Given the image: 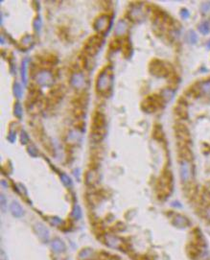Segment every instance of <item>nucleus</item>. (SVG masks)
<instances>
[{
  "instance_id": "obj_42",
  "label": "nucleus",
  "mask_w": 210,
  "mask_h": 260,
  "mask_svg": "<svg viewBox=\"0 0 210 260\" xmlns=\"http://www.w3.org/2000/svg\"><path fill=\"white\" fill-rule=\"evenodd\" d=\"M30 149H33V150H31V151H29L30 152V154L32 155V156H37V148L35 147V146L32 144L30 147L28 148V150H30Z\"/></svg>"
},
{
  "instance_id": "obj_28",
  "label": "nucleus",
  "mask_w": 210,
  "mask_h": 260,
  "mask_svg": "<svg viewBox=\"0 0 210 260\" xmlns=\"http://www.w3.org/2000/svg\"><path fill=\"white\" fill-rule=\"evenodd\" d=\"M67 139H68V142H69V143H71V144H73V143H77V142L79 141V140L81 139V135H80L79 132H75V131H73V132H71V133H69Z\"/></svg>"
},
{
  "instance_id": "obj_37",
  "label": "nucleus",
  "mask_w": 210,
  "mask_h": 260,
  "mask_svg": "<svg viewBox=\"0 0 210 260\" xmlns=\"http://www.w3.org/2000/svg\"><path fill=\"white\" fill-rule=\"evenodd\" d=\"M15 138H17V132L14 131V130H10L9 135H8V139L11 142H14Z\"/></svg>"
},
{
  "instance_id": "obj_19",
  "label": "nucleus",
  "mask_w": 210,
  "mask_h": 260,
  "mask_svg": "<svg viewBox=\"0 0 210 260\" xmlns=\"http://www.w3.org/2000/svg\"><path fill=\"white\" fill-rule=\"evenodd\" d=\"M180 155L182 160L190 161L192 159V153L187 145H180Z\"/></svg>"
},
{
  "instance_id": "obj_15",
  "label": "nucleus",
  "mask_w": 210,
  "mask_h": 260,
  "mask_svg": "<svg viewBox=\"0 0 210 260\" xmlns=\"http://www.w3.org/2000/svg\"><path fill=\"white\" fill-rule=\"evenodd\" d=\"M35 230L37 231V233L39 234V236L41 238L43 241H47L48 240V237H49V232H48L46 226H43L42 224H36L35 225Z\"/></svg>"
},
{
  "instance_id": "obj_13",
  "label": "nucleus",
  "mask_w": 210,
  "mask_h": 260,
  "mask_svg": "<svg viewBox=\"0 0 210 260\" xmlns=\"http://www.w3.org/2000/svg\"><path fill=\"white\" fill-rule=\"evenodd\" d=\"M40 88L37 85H32L29 89V94L27 97V103H29L30 106L35 105L36 103L39 101L40 97Z\"/></svg>"
},
{
  "instance_id": "obj_26",
  "label": "nucleus",
  "mask_w": 210,
  "mask_h": 260,
  "mask_svg": "<svg viewBox=\"0 0 210 260\" xmlns=\"http://www.w3.org/2000/svg\"><path fill=\"white\" fill-rule=\"evenodd\" d=\"M122 44H123V41L119 37H114V39L110 42V49L111 51H117L122 47Z\"/></svg>"
},
{
  "instance_id": "obj_14",
  "label": "nucleus",
  "mask_w": 210,
  "mask_h": 260,
  "mask_svg": "<svg viewBox=\"0 0 210 260\" xmlns=\"http://www.w3.org/2000/svg\"><path fill=\"white\" fill-rule=\"evenodd\" d=\"M39 61L40 63L43 64L44 66H53L54 64H56L58 59L52 53H45L44 55L40 57Z\"/></svg>"
},
{
  "instance_id": "obj_24",
  "label": "nucleus",
  "mask_w": 210,
  "mask_h": 260,
  "mask_svg": "<svg viewBox=\"0 0 210 260\" xmlns=\"http://www.w3.org/2000/svg\"><path fill=\"white\" fill-rule=\"evenodd\" d=\"M197 84L202 94H210V80L203 81V82Z\"/></svg>"
},
{
  "instance_id": "obj_5",
  "label": "nucleus",
  "mask_w": 210,
  "mask_h": 260,
  "mask_svg": "<svg viewBox=\"0 0 210 260\" xmlns=\"http://www.w3.org/2000/svg\"><path fill=\"white\" fill-rule=\"evenodd\" d=\"M163 104H164V100L162 99V97L158 95H153V96H149L143 100L141 104V108L145 112L152 113V112L157 111L158 109H160V108L163 106Z\"/></svg>"
},
{
  "instance_id": "obj_29",
  "label": "nucleus",
  "mask_w": 210,
  "mask_h": 260,
  "mask_svg": "<svg viewBox=\"0 0 210 260\" xmlns=\"http://www.w3.org/2000/svg\"><path fill=\"white\" fill-rule=\"evenodd\" d=\"M164 136V133L162 131V127L160 125H155L154 128V137L155 139H162Z\"/></svg>"
},
{
  "instance_id": "obj_2",
  "label": "nucleus",
  "mask_w": 210,
  "mask_h": 260,
  "mask_svg": "<svg viewBox=\"0 0 210 260\" xmlns=\"http://www.w3.org/2000/svg\"><path fill=\"white\" fill-rule=\"evenodd\" d=\"M113 73L110 67H105L99 72L96 79V90L99 94L107 95L111 90Z\"/></svg>"
},
{
  "instance_id": "obj_11",
  "label": "nucleus",
  "mask_w": 210,
  "mask_h": 260,
  "mask_svg": "<svg viewBox=\"0 0 210 260\" xmlns=\"http://www.w3.org/2000/svg\"><path fill=\"white\" fill-rule=\"evenodd\" d=\"M70 83H71L74 88H76L78 90L83 89L85 85V79H84V74L81 72H75L71 76Z\"/></svg>"
},
{
  "instance_id": "obj_8",
  "label": "nucleus",
  "mask_w": 210,
  "mask_h": 260,
  "mask_svg": "<svg viewBox=\"0 0 210 260\" xmlns=\"http://www.w3.org/2000/svg\"><path fill=\"white\" fill-rule=\"evenodd\" d=\"M64 95V88L62 85H56L49 90L48 93V102L52 105H57Z\"/></svg>"
},
{
  "instance_id": "obj_22",
  "label": "nucleus",
  "mask_w": 210,
  "mask_h": 260,
  "mask_svg": "<svg viewBox=\"0 0 210 260\" xmlns=\"http://www.w3.org/2000/svg\"><path fill=\"white\" fill-rule=\"evenodd\" d=\"M98 180V175L95 170L93 169H90L87 172V176H85V181H87L88 185H92L97 181Z\"/></svg>"
},
{
  "instance_id": "obj_31",
  "label": "nucleus",
  "mask_w": 210,
  "mask_h": 260,
  "mask_svg": "<svg viewBox=\"0 0 210 260\" xmlns=\"http://www.w3.org/2000/svg\"><path fill=\"white\" fill-rule=\"evenodd\" d=\"M13 90H14V96L17 97V98L20 99L21 97H22V88H21V85L18 84V83H15L14 85V88H13Z\"/></svg>"
},
{
  "instance_id": "obj_33",
  "label": "nucleus",
  "mask_w": 210,
  "mask_h": 260,
  "mask_svg": "<svg viewBox=\"0 0 210 260\" xmlns=\"http://www.w3.org/2000/svg\"><path fill=\"white\" fill-rule=\"evenodd\" d=\"M199 29H200L202 34L206 35V34L209 33V31H210V25H209V23L207 22V21H205V22H202V23H201L200 25H199Z\"/></svg>"
},
{
  "instance_id": "obj_38",
  "label": "nucleus",
  "mask_w": 210,
  "mask_h": 260,
  "mask_svg": "<svg viewBox=\"0 0 210 260\" xmlns=\"http://www.w3.org/2000/svg\"><path fill=\"white\" fill-rule=\"evenodd\" d=\"M31 42H32V37L30 36H27V37H23L22 39V44L25 46H30L31 45Z\"/></svg>"
},
{
  "instance_id": "obj_17",
  "label": "nucleus",
  "mask_w": 210,
  "mask_h": 260,
  "mask_svg": "<svg viewBox=\"0 0 210 260\" xmlns=\"http://www.w3.org/2000/svg\"><path fill=\"white\" fill-rule=\"evenodd\" d=\"M189 161L182 160L180 163V175L183 181H187L190 178V167H189Z\"/></svg>"
},
{
  "instance_id": "obj_20",
  "label": "nucleus",
  "mask_w": 210,
  "mask_h": 260,
  "mask_svg": "<svg viewBox=\"0 0 210 260\" xmlns=\"http://www.w3.org/2000/svg\"><path fill=\"white\" fill-rule=\"evenodd\" d=\"M128 27H129V25H128V23L126 22L125 20H123V19L119 20V21H118L117 25H116L115 35H116L117 37H122V36L127 32Z\"/></svg>"
},
{
  "instance_id": "obj_4",
  "label": "nucleus",
  "mask_w": 210,
  "mask_h": 260,
  "mask_svg": "<svg viewBox=\"0 0 210 260\" xmlns=\"http://www.w3.org/2000/svg\"><path fill=\"white\" fill-rule=\"evenodd\" d=\"M103 43H104V37L100 34L89 37L87 40V41L84 42V46L85 55H88V56L96 55L102 48Z\"/></svg>"
},
{
  "instance_id": "obj_9",
  "label": "nucleus",
  "mask_w": 210,
  "mask_h": 260,
  "mask_svg": "<svg viewBox=\"0 0 210 260\" xmlns=\"http://www.w3.org/2000/svg\"><path fill=\"white\" fill-rule=\"evenodd\" d=\"M35 80L40 85H54V76L50 71L47 70H40L35 76Z\"/></svg>"
},
{
  "instance_id": "obj_44",
  "label": "nucleus",
  "mask_w": 210,
  "mask_h": 260,
  "mask_svg": "<svg viewBox=\"0 0 210 260\" xmlns=\"http://www.w3.org/2000/svg\"><path fill=\"white\" fill-rule=\"evenodd\" d=\"M207 216H209V217H210V207L207 209Z\"/></svg>"
},
{
  "instance_id": "obj_30",
  "label": "nucleus",
  "mask_w": 210,
  "mask_h": 260,
  "mask_svg": "<svg viewBox=\"0 0 210 260\" xmlns=\"http://www.w3.org/2000/svg\"><path fill=\"white\" fill-rule=\"evenodd\" d=\"M186 39H187L188 42L191 43V44H195V43L198 41V36L194 31H189L186 35Z\"/></svg>"
},
{
  "instance_id": "obj_39",
  "label": "nucleus",
  "mask_w": 210,
  "mask_h": 260,
  "mask_svg": "<svg viewBox=\"0 0 210 260\" xmlns=\"http://www.w3.org/2000/svg\"><path fill=\"white\" fill-rule=\"evenodd\" d=\"M20 137H21V142H22L23 144H26L27 142L29 141V137H28V134L26 133V132H22L21 133V135H20Z\"/></svg>"
},
{
  "instance_id": "obj_25",
  "label": "nucleus",
  "mask_w": 210,
  "mask_h": 260,
  "mask_svg": "<svg viewBox=\"0 0 210 260\" xmlns=\"http://www.w3.org/2000/svg\"><path fill=\"white\" fill-rule=\"evenodd\" d=\"M28 59H23L22 63H21V68H20V73H21V79H22L23 83H27V67H28Z\"/></svg>"
},
{
  "instance_id": "obj_34",
  "label": "nucleus",
  "mask_w": 210,
  "mask_h": 260,
  "mask_svg": "<svg viewBox=\"0 0 210 260\" xmlns=\"http://www.w3.org/2000/svg\"><path fill=\"white\" fill-rule=\"evenodd\" d=\"M72 216L75 219H80L82 216V209H81L80 205H75L72 210Z\"/></svg>"
},
{
  "instance_id": "obj_40",
  "label": "nucleus",
  "mask_w": 210,
  "mask_h": 260,
  "mask_svg": "<svg viewBox=\"0 0 210 260\" xmlns=\"http://www.w3.org/2000/svg\"><path fill=\"white\" fill-rule=\"evenodd\" d=\"M50 220V223L52 225H55V226H59L62 224V221L59 219L58 217H52V218H49Z\"/></svg>"
},
{
  "instance_id": "obj_43",
  "label": "nucleus",
  "mask_w": 210,
  "mask_h": 260,
  "mask_svg": "<svg viewBox=\"0 0 210 260\" xmlns=\"http://www.w3.org/2000/svg\"><path fill=\"white\" fill-rule=\"evenodd\" d=\"M1 202H2V207L4 208L5 207V202H6V201H5V198H4L3 195L1 196Z\"/></svg>"
},
{
  "instance_id": "obj_10",
  "label": "nucleus",
  "mask_w": 210,
  "mask_h": 260,
  "mask_svg": "<svg viewBox=\"0 0 210 260\" xmlns=\"http://www.w3.org/2000/svg\"><path fill=\"white\" fill-rule=\"evenodd\" d=\"M88 103V95L85 92H80L73 98L72 104L74 106V109H82L84 110L87 108Z\"/></svg>"
},
{
  "instance_id": "obj_1",
  "label": "nucleus",
  "mask_w": 210,
  "mask_h": 260,
  "mask_svg": "<svg viewBox=\"0 0 210 260\" xmlns=\"http://www.w3.org/2000/svg\"><path fill=\"white\" fill-rule=\"evenodd\" d=\"M107 121L104 113L95 111L92 116V125H91V139L95 142L101 141L107 133Z\"/></svg>"
},
{
  "instance_id": "obj_3",
  "label": "nucleus",
  "mask_w": 210,
  "mask_h": 260,
  "mask_svg": "<svg viewBox=\"0 0 210 260\" xmlns=\"http://www.w3.org/2000/svg\"><path fill=\"white\" fill-rule=\"evenodd\" d=\"M149 70L153 75L157 77H169L173 73L172 66L160 59H153L149 64Z\"/></svg>"
},
{
  "instance_id": "obj_27",
  "label": "nucleus",
  "mask_w": 210,
  "mask_h": 260,
  "mask_svg": "<svg viewBox=\"0 0 210 260\" xmlns=\"http://www.w3.org/2000/svg\"><path fill=\"white\" fill-rule=\"evenodd\" d=\"M161 97L164 101H169L174 97V90L171 89V88H166L163 89L162 92H161Z\"/></svg>"
},
{
  "instance_id": "obj_21",
  "label": "nucleus",
  "mask_w": 210,
  "mask_h": 260,
  "mask_svg": "<svg viewBox=\"0 0 210 260\" xmlns=\"http://www.w3.org/2000/svg\"><path fill=\"white\" fill-rule=\"evenodd\" d=\"M130 18L133 21H141L143 19V18H144V14L142 13L141 9H140L139 7H133L131 10Z\"/></svg>"
},
{
  "instance_id": "obj_7",
  "label": "nucleus",
  "mask_w": 210,
  "mask_h": 260,
  "mask_svg": "<svg viewBox=\"0 0 210 260\" xmlns=\"http://www.w3.org/2000/svg\"><path fill=\"white\" fill-rule=\"evenodd\" d=\"M175 134L179 139L180 145H187L191 140V134L188 128L182 123H177L175 125Z\"/></svg>"
},
{
  "instance_id": "obj_6",
  "label": "nucleus",
  "mask_w": 210,
  "mask_h": 260,
  "mask_svg": "<svg viewBox=\"0 0 210 260\" xmlns=\"http://www.w3.org/2000/svg\"><path fill=\"white\" fill-rule=\"evenodd\" d=\"M111 18L109 14H100L93 21V29L100 35L105 34L110 29Z\"/></svg>"
},
{
  "instance_id": "obj_18",
  "label": "nucleus",
  "mask_w": 210,
  "mask_h": 260,
  "mask_svg": "<svg viewBox=\"0 0 210 260\" xmlns=\"http://www.w3.org/2000/svg\"><path fill=\"white\" fill-rule=\"evenodd\" d=\"M10 210L15 217H22L24 214V210L21 207V205L17 202H13L10 204Z\"/></svg>"
},
{
  "instance_id": "obj_16",
  "label": "nucleus",
  "mask_w": 210,
  "mask_h": 260,
  "mask_svg": "<svg viewBox=\"0 0 210 260\" xmlns=\"http://www.w3.org/2000/svg\"><path fill=\"white\" fill-rule=\"evenodd\" d=\"M122 50H123V56L126 59H130L132 54V43L129 39H125L123 40L122 44Z\"/></svg>"
},
{
  "instance_id": "obj_46",
  "label": "nucleus",
  "mask_w": 210,
  "mask_h": 260,
  "mask_svg": "<svg viewBox=\"0 0 210 260\" xmlns=\"http://www.w3.org/2000/svg\"><path fill=\"white\" fill-rule=\"evenodd\" d=\"M2 260H5V259H2Z\"/></svg>"
},
{
  "instance_id": "obj_35",
  "label": "nucleus",
  "mask_w": 210,
  "mask_h": 260,
  "mask_svg": "<svg viewBox=\"0 0 210 260\" xmlns=\"http://www.w3.org/2000/svg\"><path fill=\"white\" fill-rule=\"evenodd\" d=\"M33 27H34V29L37 32H39L40 30V28H41V18L40 17H37V18H34V20H33Z\"/></svg>"
},
{
  "instance_id": "obj_41",
  "label": "nucleus",
  "mask_w": 210,
  "mask_h": 260,
  "mask_svg": "<svg viewBox=\"0 0 210 260\" xmlns=\"http://www.w3.org/2000/svg\"><path fill=\"white\" fill-rule=\"evenodd\" d=\"M180 14H181V18H184V19H186V18H189V12H188L186 9H181Z\"/></svg>"
},
{
  "instance_id": "obj_23",
  "label": "nucleus",
  "mask_w": 210,
  "mask_h": 260,
  "mask_svg": "<svg viewBox=\"0 0 210 260\" xmlns=\"http://www.w3.org/2000/svg\"><path fill=\"white\" fill-rule=\"evenodd\" d=\"M51 246L53 250L57 252H62L65 250V245H64V243L60 239H54L51 243Z\"/></svg>"
},
{
  "instance_id": "obj_36",
  "label": "nucleus",
  "mask_w": 210,
  "mask_h": 260,
  "mask_svg": "<svg viewBox=\"0 0 210 260\" xmlns=\"http://www.w3.org/2000/svg\"><path fill=\"white\" fill-rule=\"evenodd\" d=\"M61 178H62V182L64 183V185H66V186H70L72 185V181H71V178H70L68 176H66V175H62V177H61Z\"/></svg>"
},
{
  "instance_id": "obj_32",
  "label": "nucleus",
  "mask_w": 210,
  "mask_h": 260,
  "mask_svg": "<svg viewBox=\"0 0 210 260\" xmlns=\"http://www.w3.org/2000/svg\"><path fill=\"white\" fill-rule=\"evenodd\" d=\"M22 112H23V110H22V107H21L20 103H15L14 104V115L17 116L18 118H21L22 117Z\"/></svg>"
},
{
  "instance_id": "obj_45",
  "label": "nucleus",
  "mask_w": 210,
  "mask_h": 260,
  "mask_svg": "<svg viewBox=\"0 0 210 260\" xmlns=\"http://www.w3.org/2000/svg\"><path fill=\"white\" fill-rule=\"evenodd\" d=\"M207 45H208V48H209V49H210V40L208 41V44H207Z\"/></svg>"
},
{
  "instance_id": "obj_12",
  "label": "nucleus",
  "mask_w": 210,
  "mask_h": 260,
  "mask_svg": "<svg viewBox=\"0 0 210 260\" xmlns=\"http://www.w3.org/2000/svg\"><path fill=\"white\" fill-rule=\"evenodd\" d=\"M175 114L177 115V118H180V120H185L188 117V109H187V104L184 100H180L175 107Z\"/></svg>"
}]
</instances>
